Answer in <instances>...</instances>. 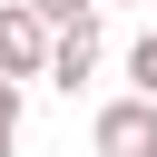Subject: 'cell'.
I'll return each mask as SVG.
<instances>
[{"label":"cell","mask_w":157,"mask_h":157,"mask_svg":"<svg viewBox=\"0 0 157 157\" xmlns=\"http://www.w3.org/2000/svg\"><path fill=\"white\" fill-rule=\"evenodd\" d=\"M49 59H59V29L29 0H10L0 10V78H49Z\"/></svg>","instance_id":"obj_1"},{"label":"cell","mask_w":157,"mask_h":157,"mask_svg":"<svg viewBox=\"0 0 157 157\" xmlns=\"http://www.w3.org/2000/svg\"><path fill=\"white\" fill-rule=\"evenodd\" d=\"M88 137H98V157H157V98H147V88H137V98H108Z\"/></svg>","instance_id":"obj_2"},{"label":"cell","mask_w":157,"mask_h":157,"mask_svg":"<svg viewBox=\"0 0 157 157\" xmlns=\"http://www.w3.org/2000/svg\"><path fill=\"white\" fill-rule=\"evenodd\" d=\"M88 69H98V10H88V20H69V29H59V59H49V78H59V88H78V78H88Z\"/></svg>","instance_id":"obj_3"},{"label":"cell","mask_w":157,"mask_h":157,"mask_svg":"<svg viewBox=\"0 0 157 157\" xmlns=\"http://www.w3.org/2000/svg\"><path fill=\"white\" fill-rule=\"evenodd\" d=\"M128 78H137V88H147V98H157V29H147V39H137V49H128Z\"/></svg>","instance_id":"obj_4"},{"label":"cell","mask_w":157,"mask_h":157,"mask_svg":"<svg viewBox=\"0 0 157 157\" xmlns=\"http://www.w3.org/2000/svg\"><path fill=\"white\" fill-rule=\"evenodd\" d=\"M10 137H20V78H0V157H10Z\"/></svg>","instance_id":"obj_5"},{"label":"cell","mask_w":157,"mask_h":157,"mask_svg":"<svg viewBox=\"0 0 157 157\" xmlns=\"http://www.w3.org/2000/svg\"><path fill=\"white\" fill-rule=\"evenodd\" d=\"M29 10H39L49 29H69V20H88V0H29Z\"/></svg>","instance_id":"obj_6"}]
</instances>
